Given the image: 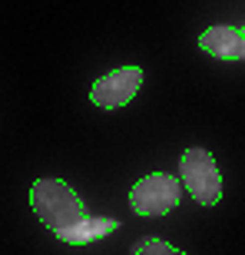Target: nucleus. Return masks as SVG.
I'll return each mask as SVG.
<instances>
[{"label": "nucleus", "mask_w": 245, "mask_h": 255, "mask_svg": "<svg viewBox=\"0 0 245 255\" xmlns=\"http://www.w3.org/2000/svg\"><path fill=\"white\" fill-rule=\"evenodd\" d=\"M30 206H33V212H37V219L43 226L53 229L57 239L63 236V232H70V229H76L86 219V209H83V202H80V196H76L63 179H53V176H43V179L33 182Z\"/></svg>", "instance_id": "nucleus-1"}, {"label": "nucleus", "mask_w": 245, "mask_h": 255, "mask_svg": "<svg viewBox=\"0 0 245 255\" xmlns=\"http://www.w3.org/2000/svg\"><path fill=\"white\" fill-rule=\"evenodd\" d=\"M179 176H182V189L196 199L199 206H216L222 199V176H219L216 156L202 146H192V149L182 152L179 159Z\"/></svg>", "instance_id": "nucleus-2"}, {"label": "nucleus", "mask_w": 245, "mask_h": 255, "mask_svg": "<svg viewBox=\"0 0 245 255\" xmlns=\"http://www.w3.org/2000/svg\"><path fill=\"white\" fill-rule=\"evenodd\" d=\"M182 182L169 172H149L129 189V206L136 216H166L179 206Z\"/></svg>", "instance_id": "nucleus-3"}, {"label": "nucleus", "mask_w": 245, "mask_h": 255, "mask_svg": "<svg viewBox=\"0 0 245 255\" xmlns=\"http://www.w3.org/2000/svg\"><path fill=\"white\" fill-rule=\"evenodd\" d=\"M139 83H142L139 66H120V70L100 76L90 86V100L96 106H103V110H116V106H126L132 96L139 93Z\"/></svg>", "instance_id": "nucleus-4"}, {"label": "nucleus", "mask_w": 245, "mask_h": 255, "mask_svg": "<svg viewBox=\"0 0 245 255\" xmlns=\"http://www.w3.org/2000/svg\"><path fill=\"white\" fill-rule=\"evenodd\" d=\"M199 47L219 60H245V33L239 27H209L199 37Z\"/></svg>", "instance_id": "nucleus-5"}, {"label": "nucleus", "mask_w": 245, "mask_h": 255, "mask_svg": "<svg viewBox=\"0 0 245 255\" xmlns=\"http://www.w3.org/2000/svg\"><path fill=\"white\" fill-rule=\"evenodd\" d=\"M116 229H120V222H116V219L86 216V219H83V222H80L76 229L63 232V236H60V242H66V246H90V242H96V239L113 236Z\"/></svg>", "instance_id": "nucleus-6"}, {"label": "nucleus", "mask_w": 245, "mask_h": 255, "mask_svg": "<svg viewBox=\"0 0 245 255\" xmlns=\"http://www.w3.org/2000/svg\"><path fill=\"white\" fill-rule=\"evenodd\" d=\"M132 255H186V252L169 246V242H162V239H156V236H149V239H139L132 246Z\"/></svg>", "instance_id": "nucleus-7"}, {"label": "nucleus", "mask_w": 245, "mask_h": 255, "mask_svg": "<svg viewBox=\"0 0 245 255\" xmlns=\"http://www.w3.org/2000/svg\"><path fill=\"white\" fill-rule=\"evenodd\" d=\"M242 33H245V30H242Z\"/></svg>", "instance_id": "nucleus-8"}]
</instances>
